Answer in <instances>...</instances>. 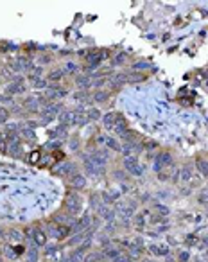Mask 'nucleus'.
<instances>
[{
	"label": "nucleus",
	"instance_id": "1",
	"mask_svg": "<svg viewBox=\"0 0 208 262\" xmlns=\"http://www.w3.org/2000/svg\"><path fill=\"white\" fill-rule=\"evenodd\" d=\"M126 167L129 169V172H133V174H140V172H142L135 158H128V160H126Z\"/></svg>",
	"mask_w": 208,
	"mask_h": 262
},
{
	"label": "nucleus",
	"instance_id": "4",
	"mask_svg": "<svg viewBox=\"0 0 208 262\" xmlns=\"http://www.w3.org/2000/svg\"><path fill=\"white\" fill-rule=\"evenodd\" d=\"M104 142H106V144L110 145L111 149H120V145H119V144H117L115 140H113V138H104Z\"/></svg>",
	"mask_w": 208,
	"mask_h": 262
},
{
	"label": "nucleus",
	"instance_id": "8",
	"mask_svg": "<svg viewBox=\"0 0 208 262\" xmlns=\"http://www.w3.org/2000/svg\"><path fill=\"white\" fill-rule=\"evenodd\" d=\"M15 253H18V255L24 253V248H22V246H15Z\"/></svg>",
	"mask_w": 208,
	"mask_h": 262
},
{
	"label": "nucleus",
	"instance_id": "2",
	"mask_svg": "<svg viewBox=\"0 0 208 262\" xmlns=\"http://www.w3.org/2000/svg\"><path fill=\"white\" fill-rule=\"evenodd\" d=\"M79 201H77V197H76V199H74V196H68V199H67V205H68V208H70V210L72 212H77V208H79V205H77Z\"/></svg>",
	"mask_w": 208,
	"mask_h": 262
},
{
	"label": "nucleus",
	"instance_id": "5",
	"mask_svg": "<svg viewBox=\"0 0 208 262\" xmlns=\"http://www.w3.org/2000/svg\"><path fill=\"white\" fill-rule=\"evenodd\" d=\"M197 167H199V171H201V172H208V163H206V162L199 160V162H197Z\"/></svg>",
	"mask_w": 208,
	"mask_h": 262
},
{
	"label": "nucleus",
	"instance_id": "3",
	"mask_svg": "<svg viewBox=\"0 0 208 262\" xmlns=\"http://www.w3.org/2000/svg\"><path fill=\"white\" fill-rule=\"evenodd\" d=\"M33 235H34V240H36V243H38V244H41V246H43V244L47 243V239H45V235H43V234H41V232H34Z\"/></svg>",
	"mask_w": 208,
	"mask_h": 262
},
{
	"label": "nucleus",
	"instance_id": "7",
	"mask_svg": "<svg viewBox=\"0 0 208 262\" xmlns=\"http://www.w3.org/2000/svg\"><path fill=\"white\" fill-rule=\"evenodd\" d=\"M38 158H40V153L36 151V153H33V154L29 156V162H33V163H34V162H38Z\"/></svg>",
	"mask_w": 208,
	"mask_h": 262
},
{
	"label": "nucleus",
	"instance_id": "6",
	"mask_svg": "<svg viewBox=\"0 0 208 262\" xmlns=\"http://www.w3.org/2000/svg\"><path fill=\"white\" fill-rule=\"evenodd\" d=\"M74 185H76V187H83V185H85V178L76 176V178H74Z\"/></svg>",
	"mask_w": 208,
	"mask_h": 262
}]
</instances>
